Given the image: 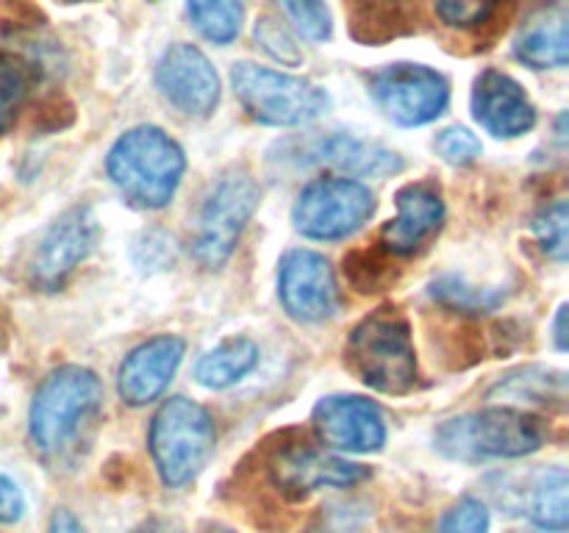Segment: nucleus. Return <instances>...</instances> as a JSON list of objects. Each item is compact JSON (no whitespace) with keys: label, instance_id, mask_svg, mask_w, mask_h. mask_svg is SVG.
Returning <instances> with one entry per match:
<instances>
[{"label":"nucleus","instance_id":"nucleus-1","mask_svg":"<svg viewBox=\"0 0 569 533\" xmlns=\"http://www.w3.org/2000/svg\"><path fill=\"white\" fill-rule=\"evenodd\" d=\"M106 170L128 203L153 211L172 200L187 170V155L161 128L137 125L111 144Z\"/></svg>","mask_w":569,"mask_h":533},{"label":"nucleus","instance_id":"nucleus-2","mask_svg":"<svg viewBox=\"0 0 569 533\" xmlns=\"http://www.w3.org/2000/svg\"><path fill=\"white\" fill-rule=\"evenodd\" d=\"M103 409V386L92 370L64 364L39 383L28 411V433L39 453L59 455L78 442Z\"/></svg>","mask_w":569,"mask_h":533},{"label":"nucleus","instance_id":"nucleus-3","mask_svg":"<svg viewBox=\"0 0 569 533\" xmlns=\"http://www.w3.org/2000/svg\"><path fill=\"white\" fill-rule=\"evenodd\" d=\"M545 422L511 405L461 414L439 425L437 450L456 461L522 459L545 444Z\"/></svg>","mask_w":569,"mask_h":533},{"label":"nucleus","instance_id":"nucleus-4","mask_svg":"<svg viewBox=\"0 0 569 533\" xmlns=\"http://www.w3.org/2000/svg\"><path fill=\"white\" fill-rule=\"evenodd\" d=\"M348 364L370 389L383 394H409L417 386V353L409 320L392 305L367 314L350 331Z\"/></svg>","mask_w":569,"mask_h":533},{"label":"nucleus","instance_id":"nucleus-5","mask_svg":"<svg viewBox=\"0 0 569 533\" xmlns=\"http://www.w3.org/2000/svg\"><path fill=\"white\" fill-rule=\"evenodd\" d=\"M148 444L161 483L170 489L187 486L214 453V420L203 405L178 394L164 400L153 414Z\"/></svg>","mask_w":569,"mask_h":533},{"label":"nucleus","instance_id":"nucleus-6","mask_svg":"<svg viewBox=\"0 0 569 533\" xmlns=\"http://www.w3.org/2000/svg\"><path fill=\"white\" fill-rule=\"evenodd\" d=\"M233 92L242 109L261 125L298 128L320 120L331 105L326 89L300 76L270 70V67L239 61L231 70Z\"/></svg>","mask_w":569,"mask_h":533},{"label":"nucleus","instance_id":"nucleus-7","mask_svg":"<svg viewBox=\"0 0 569 533\" xmlns=\"http://www.w3.org/2000/svg\"><path fill=\"white\" fill-rule=\"evenodd\" d=\"M259 205V187L242 167L222 172L206 194L194 233V255L203 266L217 270L231 259L244 225Z\"/></svg>","mask_w":569,"mask_h":533},{"label":"nucleus","instance_id":"nucleus-8","mask_svg":"<svg viewBox=\"0 0 569 533\" xmlns=\"http://www.w3.org/2000/svg\"><path fill=\"white\" fill-rule=\"evenodd\" d=\"M376 211L370 187L353 178H320L298 194L292 205L295 231L333 242L359 231Z\"/></svg>","mask_w":569,"mask_h":533},{"label":"nucleus","instance_id":"nucleus-9","mask_svg":"<svg viewBox=\"0 0 569 533\" xmlns=\"http://www.w3.org/2000/svg\"><path fill=\"white\" fill-rule=\"evenodd\" d=\"M370 92L383 114L403 128L433 122L450 100L448 78L426 64H389L370 76Z\"/></svg>","mask_w":569,"mask_h":533},{"label":"nucleus","instance_id":"nucleus-10","mask_svg":"<svg viewBox=\"0 0 569 533\" xmlns=\"http://www.w3.org/2000/svg\"><path fill=\"white\" fill-rule=\"evenodd\" d=\"M100 225L98 217L87 205L64 211L39 242L31 261V278L44 292H56L67 283V278L92 255L98 244Z\"/></svg>","mask_w":569,"mask_h":533},{"label":"nucleus","instance_id":"nucleus-11","mask_svg":"<svg viewBox=\"0 0 569 533\" xmlns=\"http://www.w3.org/2000/svg\"><path fill=\"white\" fill-rule=\"evenodd\" d=\"M367 477H370V466L326 453L306 442L281 447L270 461V481L276 483L278 492L295 500L306 497L317 489L359 486Z\"/></svg>","mask_w":569,"mask_h":533},{"label":"nucleus","instance_id":"nucleus-12","mask_svg":"<svg viewBox=\"0 0 569 533\" xmlns=\"http://www.w3.org/2000/svg\"><path fill=\"white\" fill-rule=\"evenodd\" d=\"M278 298L292 320L320 322L339 305L337 278L326 255L315 250H289L278 264Z\"/></svg>","mask_w":569,"mask_h":533},{"label":"nucleus","instance_id":"nucleus-13","mask_svg":"<svg viewBox=\"0 0 569 533\" xmlns=\"http://www.w3.org/2000/svg\"><path fill=\"white\" fill-rule=\"evenodd\" d=\"M311 425L326 447L342 453H376L387 442V422L372 400L359 394H328L311 411Z\"/></svg>","mask_w":569,"mask_h":533},{"label":"nucleus","instance_id":"nucleus-14","mask_svg":"<svg viewBox=\"0 0 569 533\" xmlns=\"http://www.w3.org/2000/svg\"><path fill=\"white\" fill-rule=\"evenodd\" d=\"M161 94L187 117H209L220 103V78L206 53L194 44L178 42L164 50L156 67Z\"/></svg>","mask_w":569,"mask_h":533},{"label":"nucleus","instance_id":"nucleus-15","mask_svg":"<svg viewBox=\"0 0 569 533\" xmlns=\"http://www.w3.org/2000/svg\"><path fill=\"white\" fill-rule=\"evenodd\" d=\"M398 217L381 231L383 248L392 255H415L439 233L445 222V200L437 181L406 183L395 194Z\"/></svg>","mask_w":569,"mask_h":533},{"label":"nucleus","instance_id":"nucleus-16","mask_svg":"<svg viewBox=\"0 0 569 533\" xmlns=\"http://www.w3.org/2000/svg\"><path fill=\"white\" fill-rule=\"evenodd\" d=\"M183 348H187L183 339L172 336V333H161V336L133 348L122 359L120 372H117V392H120L122 403L139 409V405H148L161 398L181 364Z\"/></svg>","mask_w":569,"mask_h":533},{"label":"nucleus","instance_id":"nucleus-17","mask_svg":"<svg viewBox=\"0 0 569 533\" xmlns=\"http://www.w3.org/2000/svg\"><path fill=\"white\" fill-rule=\"evenodd\" d=\"M472 114L498 139H515L537 125V109L526 89L500 70H483L472 87Z\"/></svg>","mask_w":569,"mask_h":533},{"label":"nucleus","instance_id":"nucleus-18","mask_svg":"<svg viewBox=\"0 0 569 533\" xmlns=\"http://www.w3.org/2000/svg\"><path fill=\"white\" fill-rule=\"evenodd\" d=\"M309 161L328 164L345 175L356 178H383L403 170V159L395 150L378 142L350 137L345 131H333L309 144Z\"/></svg>","mask_w":569,"mask_h":533},{"label":"nucleus","instance_id":"nucleus-19","mask_svg":"<svg viewBox=\"0 0 569 533\" xmlns=\"http://www.w3.org/2000/svg\"><path fill=\"white\" fill-rule=\"evenodd\" d=\"M569 11L565 0H553L548 6H539L522 22L520 33L515 39V56L522 64L533 70H548V67H567L569 61V33H567Z\"/></svg>","mask_w":569,"mask_h":533},{"label":"nucleus","instance_id":"nucleus-20","mask_svg":"<svg viewBox=\"0 0 569 533\" xmlns=\"http://www.w3.org/2000/svg\"><path fill=\"white\" fill-rule=\"evenodd\" d=\"M359 42L378 44L411 31L417 20V0H345Z\"/></svg>","mask_w":569,"mask_h":533},{"label":"nucleus","instance_id":"nucleus-21","mask_svg":"<svg viewBox=\"0 0 569 533\" xmlns=\"http://www.w3.org/2000/svg\"><path fill=\"white\" fill-rule=\"evenodd\" d=\"M259 364V344L248 336H231L217 344L194 366V378L206 389H228Z\"/></svg>","mask_w":569,"mask_h":533},{"label":"nucleus","instance_id":"nucleus-22","mask_svg":"<svg viewBox=\"0 0 569 533\" xmlns=\"http://www.w3.org/2000/svg\"><path fill=\"white\" fill-rule=\"evenodd\" d=\"M569 477L565 466H548L531 483L528 494V520L550 533H565L569 525Z\"/></svg>","mask_w":569,"mask_h":533},{"label":"nucleus","instance_id":"nucleus-23","mask_svg":"<svg viewBox=\"0 0 569 533\" xmlns=\"http://www.w3.org/2000/svg\"><path fill=\"white\" fill-rule=\"evenodd\" d=\"M489 398H506L511 403H556L565 405L567 400V375L545 366H526V370L509 372Z\"/></svg>","mask_w":569,"mask_h":533},{"label":"nucleus","instance_id":"nucleus-24","mask_svg":"<svg viewBox=\"0 0 569 533\" xmlns=\"http://www.w3.org/2000/svg\"><path fill=\"white\" fill-rule=\"evenodd\" d=\"M39 70L26 56L0 50V133L17 120L28 94L37 87Z\"/></svg>","mask_w":569,"mask_h":533},{"label":"nucleus","instance_id":"nucleus-25","mask_svg":"<svg viewBox=\"0 0 569 533\" xmlns=\"http://www.w3.org/2000/svg\"><path fill=\"white\" fill-rule=\"evenodd\" d=\"M187 11L192 26L214 44L233 42L242 31V0H187Z\"/></svg>","mask_w":569,"mask_h":533},{"label":"nucleus","instance_id":"nucleus-26","mask_svg":"<svg viewBox=\"0 0 569 533\" xmlns=\"http://www.w3.org/2000/svg\"><path fill=\"white\" fill-rule=\"evenodd\" d=\"M428 294L439 305L461 311V314H487V311H495L506 300V292H500V289L472 286L461 275H439L428 289Z\"/></svg>","mask_w":569,"mask_h":533},{"label":"nucleus","instance_id":"nucleus-27","mask_svg":"<svg viewBox=\"0 0 569 533\" xmlns=\"http://www.w3.org/2000/svg\"><path fill=\"white\" fill-rule=\"evenodd\" d=\"M533 237L539 248L556 261H567L569 250V205L565 198H556L553 203L542 205L533 217Z\"/></svg>","mask_w":569,"mask_h":533},{"label":"nucleus","instance_id":"nucleus-28","mask_svg":"<svg viewBox=\"0 0 569 533\" xmlns=\"http://www.w3.org/2000/svg\"><path fill=\"white\" fill-rule=\"evenodd\" d=\"M295 28L311 42H326L331 37V11L326 0H276Z\"/></svg>","mask_w":569,"mask_h":533},{"label":"nucleus","instance_id":"nucleus-29","mask_svg":"<svg viewBox=\"0 0 569 533\" xmlns=\"http://www.w3.org/2000/svg\"><path fill=\"white\" fill-rule=\"evenodd\" d=\"M503 0H433V11L439 20L450 28H470L487 26L495 14H498Z\"/></svg>","mask_w":569,"mask_h":533},{"label":"nucleus","instance_id":"nucleus-30","mask_svg":"<svg viewBox=\"0 0 569 533\" xmlns=\"http://www.w3.org/2000/svg\"><path fill=\"white\" fill-rule=\"evenodd\" d=\"M437 533H489V509L478 497H459L439 520Z\"/></svg>","mask_w":569,"mask_h":533},{"label":"nucleus","instance_id":"nucleus-31","mask_svg":"<svg viewBox=\"0 0 569 533\" xmlns=\"http://www.w3.org/2000/svg\"><path fill=\"white\" fill-rule=\"evenodd\" d=\"M433 144H437V153L453 167H467L481 155V142H478L476 133H470L467 128L459 125L445 128Z\"/></svg>","mask_w":569,"mask_h":533},{"label":"nucleus","instance_id":"nucleus-32","mask_svg":"<svg viewBox=\"0 0 569 533\" xmlns=\"http://www.w3.org/2000/svg\"><path fill=\"white\" fill-rule=\"evenodd\" d=\"M256 39L261 42V48L272 56V59L283 61V64H298L300 50L295 44V39L289 37L287 28H281V22H276L272 17H261L259 26H256Z\"/></svg>","mask_w":569,"mask_h":533},{"label":"nucleus","instance_id":"nucleus-33","mask_svg":"<svg viewBox=\"0 0 569 533\" xmlns=\"http://www.w3.org/2000/svg\"><path fill=\"white\" fill-rule=\"evenodd\" d=\"M133 259L142 270H164L172 261V239L161 231H148L139 237L137 248H133Z\"/></svg>","mask_w":569,"mask_h":533},{"label":"nucleus","instance_id":"nucleus-34","mask_svg":"<svg viewBox=\"0 0 569 533\" xmlns=\"http://www.w3.org/2000/svg\"><path fill=\"white\" fill-rule=\"evenodd\" d=\"M361 516L356 514V505H328L322 509L320 520L315 522L311 533H350L353 527H359Z\"/></svg>","mask_w":569,"mask_h":533},{"label":"nucleus","instance_id":"nucleus-35","mask_svg":"<svg viewBox=\"0 0 569 533\" xmlns=\"http://www.w3.org/2000/svg\"><path fill=\"white\" fill-rule=\"evenodd\" d=\"M22 511H26V497H22L20 486L0 472V522H6V525L17 522Z\"/></svg>","mask_w":569,"mask_h":533},{"label":"nucleus","instance_id":"nucleus-36","mask_svg":"<svg viewBox=\"0 0 569 533\" xmlns=\"http://www.w3.org/2000/svg\"><path fill=\"white\" fill-rule=\"evenodd\" d=\"M48 533H87L83 525L78 522V516L72 514L70 509H56L53 516H50Z\"/></svg>","mask_w":569,"mask_h":533},{"label":"nucleus","instance_id":"nucleus-37","mask_svg":"<svg viewBox=\"0 0 569 533\" xmlns=\"http://www.w3.org/2000/svg\"><path fill=\"white\" fill-rule=\"evenodd\" d=\"M553 339H556V348L565 353L567 350V305H561L559 314H556V322H553Z\"/></svg>","mask_w":569,"mask_h":533},{"label":"nucleus","instance_id":"nucleus-38","mask_svg":"<svg viewBox=\"0 0 569 533\" xmlns=\"http://www.w3.org/2000/svg\"><path fill=\"white\" fill-rule=\"evenodd\" d=\"M137 533H172V527L167 525V522H148V525L139 527ZM206 533H233V531H228V527H211V531Z\"/></svg>","mask_w":569,"mask_h":533},{"label":"nucleus","instance_id":"nucleus-39","mask_svg":"<svg viewBox=\"0 0 569 533\" xmlns=\"http://www.w3.org/2000/svg\"><path fill=\"white\" fill-rule=\"evenodd\" d=\"M64 3H89V0H64Z\"/></svg>","mask_w":569,"mask_h":533}]
</instances>
